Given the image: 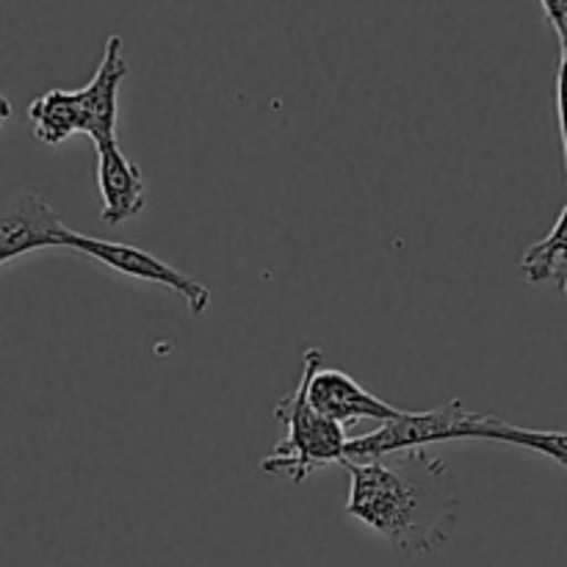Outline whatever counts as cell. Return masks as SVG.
<instances>
[{
  "label": "cell",
  "instance_id": "8fae6325",
  "mask_svg": "<svg viewBox=\"0 0 567 567\" xmlns=\"http://www.w3.org/2000/svg\"><path fill=\"white\" fill-rule=\"evenodd\" d=\"M482 441L493 443H509V446L529 449V452L551 457L554 463L567 465V432H540V430H524V426H513L507 421L496 419L487 424L485 437Z\"/></svg>",
  "mask_w": 567,
  "mask_h": 567
},
{
  "label": "cell",
  "instance_id": "5bb4252c",
  "mask_svg": "<svg viewBox=\"0 0 567 567\" xmlns=\"http://www.w3.org/2000/svg\"><path fill=\"white\" fill-rule=\"evenodd\" d=\"M9 116H11V103L3 94V89H0V131H3V125L9 122Z\"/></svg>",
  "mask_w": 567,
  "mask_h": 567
},
{
  "label": "cell",
  "instance_id": "9c48e42d",
  "mask_svg": "<svg viewBox=\"0 0 567 567\" xmlns=\"http://www.w3.org/2000/svg\"><path fill=\"white\" fill-rule=\"evenodd\" d=\"M28 120H31L33 136L42 144L66 142L70 136L81 133V111H78L75 92L66 89H53V92L42 94L28 105Z\"/></svg>",
  "mask_w": 567,
  "mask_h": 567
},
{
  "label": "cell",
  "instance_id": "6da1fadb",
  "mask_svg": "<svg viewBox=\"0 0 567 567\" xmlns=\"http://www.w3.org/2000/svg\"><path fill=\"white\" fill-rule=\"evenodd\" d=\"M349 474L347 515L399 551L432 554L457 524V487L446 460L426 449L343 463Z\"/></svg>",
  "mask_w": 567,
  "mask_h": 567
},
{
  "label": "cell",
  "instance_id": "8992f818",
  "mask_svg": "<svg viewBox=\"0 0 567 567\" xmlns=\"http://www.w3.org/2000/svg\"><path fill=\"white\" fill-rule=\"evenodd\" d=\"M66 233L70 227H64L42 194H14L0 205V266L37 249L64 247Z\"/></svg>",
  "mask_w": 567,
  "mask_h": 567
},
{
  "label": "cell",
  "instance_id": "4fadbf2b",
  "mask_svg": "<svg viewBox=\"0 0 567 567\" xmlns=\"http://www.w3.org/2000/svg\"><path fill=\"white\" fill-rule=\"evenodd\" d=\"M543 11H546L548 22L557 31L559 44H563V53H567V0H540Z\"/></svg>",
  "mask_w": 567,
  "mask_h": 567
},
{
  "label": "cell",
  "instance_id": "ba28073f",
  "mask_svg": "<svg viewBox=\"0 0 567 567\" xmlns=\"http://www.w3.org/2000/svg\"><path fill=\"white\" fill-rule=\"evenodd\" d=\"M97 188L100 197H103L100 219L109 227L136 219L144 205H147L142 169H138L136 161L122 153L120 142H109L97 147Z\"/></svg>",
  "mask_w": 567,
  "mask_h": 567
},
{
  "label": "cell",
  "instance_id": "30bf717a",
  "mask_svg": "<svg viewBox=\"0 0 567 567\" xmlns=\"http://www.w3.org/2000/svg\"><path fill=\"white\" fill-rule=\"evenodd\" d=\"M520 271L529 282H557L567 299V205L543 241L532 244L520 260Z\"/></svg>",
  "mask_w": 567,
  "mask_h": 567
},
{
  "label": "cell",
  "instance_id": "52a82bcc",
  "mask_svg": "<svg viewBox=\"0 0 567 567\" xmlns=\"http://www.w3.org/2000/svg\"><path fill=\"white\" fill-rule=\"evenodd\" d=\"M127 72H131V66H127L125 53H122V37H109L103 61H100L94 78L83 89H75L78 111H81V133L92 138L94 147L116 142L120 86Z\"/></svg>",
  "mask_w": 567,
  "mask_h": 567
},
{
  "label": "cell",
  "instance_id": "5b68a950",
  "mask_svg": "<svg viewBox=\"0 0 567 567\" xmlns=\"http://www.w3.org/2000/svg\"><path fill=\"white\" fill-rule=\"evenodd\" d=\"M310 363V380H308V402L313 410H319L324 419L336 421V424H358V421H385L399 419L404 413L402 408L382 402L380 396L365 391L360 382H354L347 371L327 369L324 354L321 349H308L302 354Z\"/></svg>",
  "mask_w": 567,
  "mask_h": 567
},
{
  "label": "cell",
  "instance_id": "7a4b0ae2",
  "mask_svg": "<svg viewBox=\"0 0 567 567\" xmlns=\"http://www.w3.org/2000/svg\"><path fill=\"white\" fill-rule=\"evenodd\" d=\"M310 363L302 358V377L288 396L277 402L275 415L282 424V441L260 460L266 476H288L293 485H302L310 474L347 460V432L341 424L324 419L308 402Z\"/></svg>",
  "mask_w": 567,
  "mask_h": 567
},
{
  "label": "cell",
  "instance_id": "3957f363",
  "mask_svg": "<svg viewBox=\"0 0 567 567\" xmlns=\"http://www.w3.org/2000/svg\"><path fill=\"white\" fill-rule=\"evenodd\" d=\"M493 415L476 413L465 408L460 399L424 413L404 410L399 419L385 421L374 432L347 441V460L343 463H371L388 454L426 449L446 441H482Z\"/></svg>",
  "mask_w": 567,
  "mask_h": 567
},
{
  "label": "cell",
  "instance_id": "7c38bea8",
  "mask_svg": "<svg viewBox=\"0 0 567 567\" xmlns=\"http://www.w3.org/2000/svg\"><path fill=\"white\" fill-rule=\"evenodd\" d=\"M557 111H559V131H563V150L567 166V53H563L557 72Z\"/></svg>",
  "mask_w": 567,
  "mask_h": 567
},
{
  "label": "cell",
  "instance_id": "277c9868",
  "mask_svg": "<svg viewBox=\"0 0 567 567\" xmlns=\"http://www.w3.org/2000/svg\"><path fill=\"white\" fill-rule=\"evenodd\" d=\"M64 249H75V252L89 255V258L100 260L109 269L120 271V275L133 277V280L142 282H155V286L169 288L172 293L186 302L188 313L203 316L205 310L210 308V291L199 280L188 277L186 271L175 269V266L164 264L155 255L144 252V249L127 247V244L120 241H105V238L83 236V233H66Z\"/></svg>",
  "mask_w": 567,
  "mask_h": 567
}]
</instances>
